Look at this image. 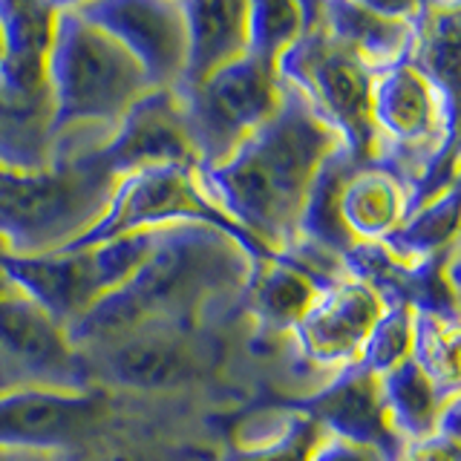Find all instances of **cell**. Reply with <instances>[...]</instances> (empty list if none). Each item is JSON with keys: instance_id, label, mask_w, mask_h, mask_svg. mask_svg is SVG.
<instances>
[{"instance_id": "obj_1", "label": "cell", "mask_w": 461, "mask_h": 461, "mask_svg": "<svg viewBox=\"0 0 461 461\" xmlns=\"http://www.w3.org/2000/svg\"><path fill=\"white\" fill-rule=\"evenodd\" d=\"M343 150L300 90L283 81L280 107L220 165L202 167L208 196L266 251L285 254L300 240L309 196L331 156Z\"/></svg>"}, {"instance_id": "obj_2", "label": "cell", "mask_w": 461, "mask_h": 461, "mask_svg": "<svg viewBox=\"0 0 461 461\" xmlns=\"http://www.w3.org/2000/svg\"><path fill=\"white\" fill-rule=\"evenodd\" d=\"M254 259L213 228H165L148 259L122 288L67 329L69 343H110L150 323L196 312L202 303L242 288Z\"/></svg>"}, {"instance_id": "obj_3", "label": "cell", "mask_w": 461, "mask_h": 461, "mask_svg": "<svg viewBox=\"0 0 461 461\" xmlns=\"http://www.w3.org/2000/svg\"><path fill=\"white\" fill-rule=\"evenodd\" d=\"M113 187L93 153L50 167L0 156V242L23 257L64 249L104 213Z\"/></svg>"}, {"instance_id": "obj_4", "label": "cell", "mask_w": 461, "mask_h": 461, "mask_svg": "<svg viewBox=\"0 0 461 461\" xmlns=\"http://www.w3.org/2000/svg\"><path fill=\"white\" fill-rule=\"evenodd\" d=\"M153 86L119 41L86 21L76 4L58 6L47 61L52 127L119 124Z\"/></svg>"}, {"instance_id": "obj_5", "label": "cell", "mask_w": 461, "mask_h": 461, "mask_svg": "<svg viewBox=\"0 0 461 461\" xmlns=\"http://www.w3.org/2000/svg\"><path fill=\"white\" fill-rule=\"evenodd\" d=\"M176 225H202L220 230L228 240H234L254 263L277 257L266 251L251 234H245L216 205L199 179V170L194 167H144L115 179L104 213L81 237L58 251H78L127 234H139V230H162Z\"/></svg>"}, {"instance_id": "obj_6", "label": "cell", "mask_w": 461, "mask_h": 461, "mask_svg": "<svg viewBox=\"0 0 461 461\" xmlns=\"http://www.w3.org/2000/svg\"><path fill=\"white\" fill-rule=\"evenodd\" d=\"M165 230V228H162ZM162 230H139L78 251L4 254L0 277L69 329L95 303L122 288L148 259Z\"/></svg>"}, {"instance_id": "obj_7", "label": "cell", "mask_w": 461, "mask_h": 461, "mask_svg": "<svg viewBox=\"0 0 461 461\" xmlns=\"http://www.w3.org/2000/svg\"><path fill=\"white\" fill-rule=\"evenodd\" d=\"M277 69L280 78L300 90L312 110L340 136L352 162H366L378 148L369 110L375 72L343 43L329 38L317 21L280 58Z\"/></svg>"}, {"instance_id": "obj_8", "label": "cell", "mask_w": 461, "mask_h": 461, "mask_svg": "<svg viewBox=\"0 0 461 461\" xmlns=\"http://www.w3.org/2000/svg\"><path fill=\"white\" fill-rule=\"evenodd\" d=\"M176 93L191 124L199 162L211 167L271 119L283 98V78L277 64L249 52L191 90Z\"/></svg>"}, {"instance_id": "obj_9", "label": "cell", "mask_w": 461, "mask_h": 461, "mask_svg": "<svg viewBox=\"0 0 461 461\" xmlns=\"http://www.w3.org/2000/svg\"><path fill=\"white\" fill-rule=\"evenodd\" d=\"M93 156L115 179L144 167H202L176 90L144 93L115 124V136Z\"/></svg>"}, {"instance_id": "obj_10", "label": "cell", "mask_w": 461, "mask_h": 461, "mask_svg": "<svg viewBox=\"0 0 461 461\" xmlns=\"http://www.w3.org/2000/svg\"><path fill=\"white\" fill-rule=\"evenodd\" d=\"M86 21L136 58L153 90H176L185 72V14L167 0H93L76 4Z\"/></svg>"}, {"instance_id": "obj_11", "label": "cell", "mask_w": 461, "mask_h": 461, "mask_svg": "<svg viewBox=\"0 0 461 461\" xmlns=\"http://www.w3.org/2000/svg\"><path fill=\"white\" fill-rule=\"evenodd\" d=\"M369 110L378 141L410 158L441 156L444 144H453V104L410 61L375 72Z\"/></svg>"}, {"instance_id": "obj_12", "label": "cell", "mask_w": 461, "mask_h": 461, "mask_svg": "<svg viewBox=\"0 0 461 461\" xmlns=\"http://www.w3.org/2000/svg\"><path fill=\"white\" fill-rule=\"evenodd\" d=\"M107 418V398L84 389H12L0 395V453L64 450Z\"/></svg>"}, {"instance_id": "obj_13", "label": "cell", "mask_w": 461, "mask_h": 461, "mask_svg": "<svg viewBox=\"0 0 461 461\" xmlns=\"http://www.w3.org/2000/svg\"><path fill=\"white\" fill-rule=\"evenodd\" d=\"M386 309L384 297L364 280L329 283L303 321L292 329L297 346L314 366H352Z\"/></svg>"}, {"instance_id": "obj_14", "label": "cell", "mask_w": 461, "mask_h": 461, "mask_svg": "<svg viewBox=\"0 0 461 461\" xmlns=\"http://www.w3.org/2000/svg\"><path fill=\"white\" fill-rule=\"evenodd\" d=\"M300 410L326 436L369 447L386 461H398L401 456V438L389 427L381 401V378L360 364L346 366L326 389L303 401Z\"/></svg>"}, {"instance_id": "obj_15", "label": "cell", "mask_w": 461, "mask_h": 461, "mask_svg": "<svg viewBox=\"0 0 461 461\" xmlns=\"http://www.w3.org/2000/svg\"><path fill=\"white\" fill-rule=\"evenodd\" d=\"M58 4L0 0L6 55L0 64V104L32 107L47 93V61L52 50Z\"/></svg>"}, {"instance_id": "obj_16", "label": "cell", "mask_w": 461, "mask_h": 461, "mask_svg": "<svg viewBox=\"0 0 461 461\" xmlns=\"http://www.w3.org/2000/svg\"><path fill=\"white\" fill-rule=\"evenodd\" d=\"M415 0L407 4H323L317 6L321 23L329 38L343 43L352 55H357L372 72H384L410 58L412 47V21L418 14Z\"/></svg>"}, {"instance_id": "obj_17", "label": "cell", "mask_w": 461, "mask_h": 461, "mask_svg": "<svg viewBox=\"0 0 461 461\" xmlns=\"http://www.w3.org/2000/svg\"><path fill=\"white\" fill-rule=\"evenodd\" d=\"M113 349L104 355V372L113 384L162 393L191 384L199 375V360L182 338L167 329H136L130 335L110 340Z\"/></svg>"}, {"instance_id": "obj_18", "label": "cell", "mask_w": 461, "mask_h": 461, "mask_svg": "<svg viewBox=\"0 0 461 461\" xmlns=\"http://www.w3.org/2000/svg\"><path fill=\"white\" fill-rule=\"evenodd\" d=\"M185 14V72L176 90L211 78L222 67L249 55V4L237 0H187Z\"/></svg>"}, {"instance_id": "obj_19", "label": "cell", "mask_w": 461, "mask_h": 461, "mask_svg": "<svg viewBox=\"0 0 461 461\" xmlns=\"http://www.w3.org/2000/svg\"><path fill=\"white\" fill-rule=\"evenodd\" d=\"M410 211L403 182L386 167L349 170L338 194V220L349 240L384 242Z\"/></svg>"}, {"instance_id": "obj_20", "label": "cell", "mask_w": 461, "mask_h": 461, "mask_svg": "<svg viewBox=\"0 0 461 461\" xmlns=\"http://www.w3.org/2000/svg\"><path fill=\"white\" fill-rule=\"evenodd\" d=\"M381 401L398 438L418 444L438 432L456 436V398L441 395L412 357L381 375Z\"/></svg>"}, {"instance_id": "obj_21", "label": "cell", "mask_w": 461, "mask_h": 461, "mask_svg": "<svg viewBox=\"0 0 461 461\" xmlns=\"http://www.w3.org/2000/svg\"><path fill=\"white\" fill-rule=\"evenodd\" d=\"M0 343L32 369H64L72 360L67 329L6 280L0 285Z\"/></svg>"}, {"instance_id": "obj_22", "label": "cell", "mask_w": 461, "mask_h": 461, "mask_svg": "<svg viewBox=\"0 0 461 461\" xmlns=\"http://www.w3.org/2000/svg\"><path fill=\"white\" fill-rule=\"evenodd\" d=\"M249 306L257 321L271 329H294L329 283H317L309 271L283 257L254 263L249 277Z\"/></svg>"}, {"instance_id": "obj_23", "label": "cell", "mask_w": 461, "mask_h": 461, "mask_svg": "<svg viewBox=\"0 0 461 461\" xmlns=\"http://www.w3.org/2000/svg\"><path fill=\"white\" fill-rule=\"evenodd\" d=\"M461 6L421 4L412 21V47L407 61L450 101H456L458 50H461Z\"/></svg>"}, {"instance_id": "obj_24", "label": "cell", "mask_w": 461, "mask_h": 461, "mask_svg": "<svg viewBox=\"0 0 461 461\" xmlns=\"http://www.w3.org/2000/svg\"><path fill=\"white\" fill-rule=\"evenodd\" d=\"M456 222H458V191L456 185H450L436 196H427L418 208H410L401 225L384 240V245L401 259L436 257L447 245H453Z\"/></svg>"}, {"instance_id": "obj_25", "label": "cell", "mask_w": 461, "mask_h": 461, "mask_svg": "<svg viewBox=\"0 0 461 461\" xmlns=\"http://www.w3.org/2000/svg\"><path fill=\"white\" fill-rule=\"evenodd\" d=\"M314 6L292 0H257L249 4V52L268 64L280 58L306 35Z\"/></svg>"}, {"instance_id": "obj_26", "label": "cell", "mask_w": 461, "mask_h": 461, "mask_svg": "<svg viewBox=\"0 0 461 461\" xmlns=\"http://www.w3.org/2000/svg\"><path fill=\"white\" fill-rule=\"evenodd\" d=\"M410 357L441 395L456 398L458 393V326L456 321H444L436 312L415 309V338H412Z\"/></svg>"}, {"instance_id": "obj_27", "label": "cell", "mask_w": 461, "mask_h": 461, "mask_svg": "<svg viewBox=\"0 0 461 461\" xmlns=\"http://www.w3.org/2000/svg\"><path fill=\"white\" fill-rule=\"evenodd\" d=\"M412 338H415V306H410V303L386 306L381 321L375 323L372 335L366 338L357 364L381 378L389 369H395L403 360H410Z\"/></svg>"}, {"instance_id": "obj_28", "label": "cell", "mask_w": 461, "mask_h": 461, "mask_svg": "<svg viewBox=\"0 0 461 461\" xmlns=\"http://www.w3.org/2000/svg\"><path fill=\"white\" fill-rule=\"evenodd\" d=\"M323 436L326 432L312 418L294 415L280 436H274V441L259 444L254 450H245L234 461H312Z\"/></svg>"}, {"instance_id": "obj_29", "label": "cell", "mask_w": 461, "mask_h": 461, "mask_svg": "<svg viewBox=\"0 0 461 461\" xmlns=\"http://www.w3.org/2000/svg\"><path fill=\"white\" fill-rule=\"evenodd\" d=\"M312 461H386V458L381 453L369 450V447L349 444V441L335 438V436H323V441L317 444Z\"/></svg>"}, {"instance_id": "obj_30", "label": "cell", "mask_w": 461, "mask_h": 461, "mask_svg": "<svg viewBox=\"0 0 461 461\" xmlns=\"http://www.w3.org/2000/svg\"><path fill=\"white\" fill-rule=\"evenodd\" d=\"M403 461H458V438L450 432H438L427 441L412 444Z\"/></svg>"}, {"instance_id": "obj_31", "label": "cell", "mask_w": 461, "mask_h": 461, "mask_svg": "<svg viewBox=\"0 0 461 461\" xmlns=\"http://www.w3.org/2000/svg\"><path fill=\"white\" fill-rule=\"evenodd\" d=\"M93 461H158V458H153L148 453H113V456H101Z\"/></svg>"}, {"instance_id": "obj_32", "label": "cell", "mask_w": 461, "mask_h": 461, "mask_svg": "<svg viewBox=\"0 0 461 461\" xmlns=\"http://www.w3.org/2000/svg\"><path fill=\"white\" fill-rule=\"evenodd\" d=\"M4 55H6V35H4V21H0V64H4Z\"/></svg>"}, {"instance_id": "obj_33", "label": "cell", "mask_w": 461, "mask_h": 461, "mask_svg": "<svg viewBox=\"0 0 461 461\" xmlns=\"http://www.w3.org/2000/svg\"><path fill=\"white\" fill-rule=\"evenodd\" d=\"M4 254H9V251L4 249V242H0V257H4ZM0 285H4V277H0Z\"/></svg>"}, {"instance_id": "obj_34", "label": "cell", "mask_w": 461, "mask_h": 461, "mask_svg": "<svg viewBox=\"0 0 461 461\" xmlns=\"http://www.w3.org/2000/svg\"><path fill=\"white\" fill-rule=\"evenodd\" d=\"M0 461H6V458H4V453H0Z\"/></svg>"}]
</instances>
